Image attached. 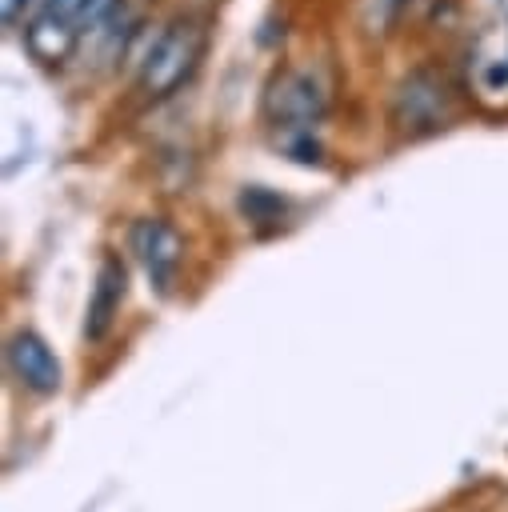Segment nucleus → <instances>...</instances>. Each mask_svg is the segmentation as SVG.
<instances>
[{
  "label": "nucleus",
  "instance_id": "nucleus-12",
  "mask_svg": "<svg viewBox=\"0 0 508 512\" xmlns=\"http://www.w3.org/2000/svg\"><path fill=\"white\" fill-rule=\"evenodd\" d=\"M52 4H56V0H28V4H24V16H32V20H36V16H44Z\"/></svg>",
  "mask_w": 508,
  "mask_h": 512
},
{
  "label": "nucleus",
  "instance_id": "nucleus-11",
  "mask_svg": "<svg viewBox=\"0 0 508 512\" xmlns=\"http://www.w3.org/2000/svg\"><path fill=\"white\" fill-rule=\"evenodd\" d=\"M24 4H28V0H0V16H4V24L20 20V16H24Z\"/></svg>",
  "mask_w": 508,
  "mask_h": 512
},
{
  "label": "nucleus",
  "instance_id": "nucleus-9",
  "mask_svg": "<svg viewBox=\"0 0 508 512\" xmlns=\"http://www.w3.org/2000/svg\"><path fill=\"white\" fill-rule=\"evenodd\" d=\"M112 4H116V0H56V4H52V12L68 16V20L84 32V28L100 24V20L112 12Z\"/></svg>",
  "mask_w": 508,
  "mask_h": 512
},
{
  "label": "nucleus",
  "instance_id": "nucleus-1",
  "mask_svg": "<svg viewBox=\"0 0 508 512\" xmlns=\"http://www.w3.org/2000/svg\"><path fill=\"white\" fill-rule=\"evenodd\" d=\"M200 52H204V28H200L196 20H176V24H168V28L156 36V44L148 48V56H144V68H140L144 92H152V96L172 92V88L196 68Z\"/></svg>",
  "mask_w": 508,
  "mask_h": 512
},
{
  "label": "nucleus",
  "instance_id": "nucleus-2",
  "mask_svg": "<svg viewBox=\"0 0 508 512\" xmlns=\"http://www.w3.org/2000/svg\"><path fill=\"white\" fill-rule=\"evenodd\" d=\"M128 240H132L136 260L144 264L152 288H156V292H168L172 280H176V268H180V260H184V240H180V232H176L168 220H160V216H144V220L132 224Z\"/></svg>",
  "mask_w": 508,
  "mask_h": 512
},
{
  "label": "nucleus",
  "instance_id": "nucleus-4",
  "mask_svg": "<svg viewBox=\"0 0 508 512\" xmlns=\"http://www.w3.org/2000/svg\"><path fill=\"white\" fill-rule=\"evenodd\" d=\"M392 120L404 128V132H432L448 120V88L428 76V72H416L400 84L396 92V104H392Z\"/></svg>",
  "mask_w": 508,
  "mask_h": 512
},
{
  "label": "nucleus",
  "instance_id": "nucleus-3",
  "mask_svg": "<svg viewBox=\"0 0 508 512\" xmlns=\"http://www.w3.org/2000/svg\"><path fill=\"white\" fill-rule=\"evenodd\" d=\"M4 360H8V372L36 396H52L60 392V380H64V368L56 360V352L48 348V340L40 332H12L8 336V348H4Z\"/></svg>",
  "mask_w": 508,
  "mask_h": 512
},
{
  "label": "nucleus",
  "instance_id": "nucleus-5",
  "mask_svg": "<svg viewBox=\"0 0 508 512\" xmlns=\"http://www.w3.org/2000/svg\"><path fill=\"white\" fill-rule=\"evenodd\" d=\"M264 112L284 124H312L324 112V88L312 72H280L264 92Z\"/></svg>",
  "mask_w": 508,
  "mask_h": 512
},
{
  "label": "nucleus",
  "instance_id": "nucleus-10",
  "mask_svg": "<svg viewBox=\"0 0 508 512\" xmlns=\"http://www.w3.org/2000/svg\"><path fill=\"white\" fill-rule=\"evenodd\" d=\"M480 88L484 92H508V60H492L480 72Z\"/></svg>",
  "mask_w": 508,
  "mask_h": 512
},
{
  "label": "nucleus",
  "instance_id": "nucleus-6",
  "mask_svg": "<svg viewBox=\"0 0 508 512\" xmlns=\"http://www.w3.org/2000/svg\"><path fill=\"white\" fill-rule=\"evenodd\" d=\"M120 304H124V264L116 256L100 260L96 268V284H92V296H88V316H84V336L96 344L108 336V328L116 324L120 316Z\"/></svg>",
  "mask_w": 508,
  "mask_h": 512
},
{
  "label": "nucleus",
  "instance_id": "nucleus-7",
  "mask_svg": "<svg viewBox=\"0 0 508 512\" xmlns=\"http://www.w3.org/2000/svg\"><path fill=\"white\" fill-rule=\"evenodd\" d=\"M24 40H28V48H32V56H36V60H44V64H60V60L76 48L80 28H76L68 16H60V12H52V8H48L44 16L28 20Z\"/></svg>",
  "mask_w": 508,
  "mask_h": 512
},
{
  "label": "nucleus",
  "instance_id": "nucleus-8",
  "mask_svg": "<svg viewBox=\"0 0 508 512\" xmlns=\"http://www.w3.org/2000/svg\"><path fill=\"white\" fill-rule=\"evenodd\" d=\"M240 212L248 216V220H280L284 216V196H276V192H268V188H244L240 192Z\"/></svg>",
  "mask_w": 508,
  "mask_h": 512
}]
</instances>
